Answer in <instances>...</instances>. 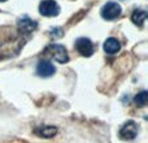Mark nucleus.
<instances>
[{
	"label": "nucleus",
	"mask_w": 148,
	"mask_h": 143,
	"mask_svg": "<svg viewBox=\"0 0 148 143\" xmlns=\"http://www.w3.org/2000/svg\"><path fill=\"white\" fill-rule=\"evenodd\" d=\"M122 9H121V5L117 3L112 1V3H107V4L103 7L101 9V16L105 20H114L118 16L121 14Z\"/></svg>",
	"instance_id": "obj_3"
},
{
	"label": "nucleus",
	"mask_w": 148,
	"mask_h": 143,
	"mask_svg": "<svg viewBox=\"0 0 148 143\" xmlns=\"http://www.w3.org/2000/svg\"><path fill=\"white\" fill-rule=\"evenodd\" d=\"M36 135L42 137V138H52L53 135H56L57 129L55 126H40V128L35 129Z\"/></svg>",
	"instance_id": "obj_9"
},
{
	"label": "nucleus",
	"mask_w": 148,
	"mask_h": 143,
	"mask_svg": "<svg viewBox=\"0 0 148 143\" xmlns=\"http://www.w3.org/2000/svg\"><path fill=\"white\" fill-rule=\"evenodd\" d=\"M0 1H7V0H0Z\"/></svg>",
	"instance_id": "obj_12"
},
{
	"label": "nucleus",
	"mask_w": 148,
	"mask_h": 143,
	"mask_svg": "<svg viewBox=\"0 0 148 143\" xmlns=\"http://www.w3.org/2000/svg\"><path fill=\"white\" fill-rule=\"evenodd\" d=\"M138 134V125L134 121H127L122 128L120 129V137L123 141H131Z\"/></svg>",
	"instance_id": "obj_4"
},
{
	"label": "nucleus",
	"mask_w": 148,
	"mask_h": 143,
	"mask_svg": "<svg viewBox=\"0 0 148 143\" xmlns=\"http://www.w3.org/2000/svg\"><path fill=\"white\" fill-rule=\"evenodd\" d=\"M147 12L143 9H136L135 12L133 13V16H131V20H133V22L135 23V25L138 26H143L144 21L147 20Z\"/></svg>",
	"instance_id": "obj_10"
},
{
	"label": "nucleus",
	"mask_w": 148,
	"mask_h": 143,
	"mask_svg": "<svg viewBox=\"0 0 148 143\" xmlns=\"http://www.w3.org/2000/svg\"><path fill=\"white\" fill-rule=\"evenodd\" d=\"M39 13L46 17H53L60 13V7L55 0H43L39 4Z\"/></svg>",
	"instance_id": "obj_2"
},
{
	"label": "nucleus",
	"mask_w": 148,
	"mask_h": 143,
	"mask_svg": "<svg viewBox=\"0 0 148 143\" xmlns=\"http://www.w3.org/2000/svg\"><path fill=\"white\" fill-rule=\"evenodd\" d=\"M36 73L40 77H51L55 73V67L48 60H42L36 67Z\"/></svg>",
	"instance_id": "obj_6"
},
{
	"label": "nucleus",
	"mask_w": 148,
	"mask_h": 143,
	"mask_svg": "<svg viewBox=\"0 0 148 143\" xmlns=\"http://www.w3.org/2000/svg\"><path fill=\"white\" fill-rule=\"evenodd\" d=\"M104 51L109 55H113V54H117L121 48V44L120 42L117 41L116 38H108L107 41L104 42Z\"/></svg>",
	"instance_id": "obj_8"
},
{
	"label": "nucleus",
	"mask_w": 148,
	"mask_h": 143,
	"mask_svg": "<svg viewBox=\"0 0 148 143\" xmlns=\"http://www.w3.org/2000/svg\"><path fill=\"white\" fill-rule=\"evenodd\" d=\"M46 51L52 59H55L56 61L61 63V64L68 63V60H69L66 50H65V47L61 46V44H51V46L47 47Z\"/></svg>",
	"instance_id": "obj_1"
},
{
	"label": "nucleus",
	"mask_w": 148,
	"mask_h": 143,
	"mask_svg": "<svg viewBox=\"0 0 148 143\" xmlns=\"http://www.w3.org/2000/svg\"><path fill=\"white\" fill-rule=\"evenodd\" d=\"M147 100H148V94L147 91H140L135 98H134V102L138 107H144L147 104Z\"/></svg>",
	"instance_id": "obj_11"
},
{
	"label": "nucleus",
	"mask_w": 148,
	"mask_h": 143,
	"mask_svg": "<svg viewBox=\"0 0 148 143\" xmlns=\"http://www.w3.org/2000/svg\"><path fill=\"white\" fill-rule=\"evenodd\" d=\"M18 28L23 33H31V31H34L38 28V23L34 20H31L30 17H27V16H23V17H21L18 20Z\"/></svg>",
	"instance_id": "obj_7"
},
{
	"label": "nucleus",
	"mask_w": 148,
	"mask_h": 143,
	"mask_svg": "<svg viewBox=\"0 0 148 143\" xmlns=\"http://www.w3.org/2000/svg\"><path fill=\"white\" fill-rule=\"evenodd\" d=\"M75 48L78 50V52L82 56H91L94 54V46H92V42L88 38H79L75 41Z\"/></svg>",
	"instance_id": "obj_5"
}]
</instances>
